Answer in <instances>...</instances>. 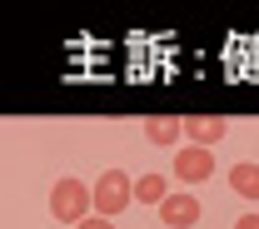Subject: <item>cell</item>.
Returning <instances> with one entry per match:
<instances>
[{
	"label": "cell",
	"instance_id": "cell-8",
	"mask_svg": "<svg viewBox=\"0 0 259 229\" xmlns=\"http://www.w3.org/2000/svg\"><path fill=\"white\" fill-rule=\"evenodd\" d=\"M135 199L160 209L164 199H169V190H164V174H140V179H135Z\"/></svg>",
	"mask_w": 259,
	"mask_h": 229
},
{
	"label": "cell",
	"instance_id": "cell-10",
	"mask_svg": "<svg viewBox=\"0 0 259 229\" xmlns=\"http://www.w3.org/2000/svg\"><path fill=\"white\" fill-rule=\"evenodd\" d=\"M234 229H259V214H239V219H234Z\"/></svg>",
	"mask_w": 259,
	"mask_h": 229
},
{
	"label": "cell",
	"instance_id": "cell-6",
	"mask_svg": "<svg viewBox=\"0 0 259 229\" xmlns=\"http://www.w3.org/2000/svg\"><path fill=\"white\" fill-rule=\"evenodd\" d=\"M180 134H185V120H169V115H150V120H145V140L160 145V150H169Z\"/></svg>",
	"mask_w": 259,
	"mask_h": 229
},
{
	"label": "cell",
	"instance_id": "cell-5",
	"mask_svg": "<svg viewBox=\"0 0 259 229\" xmlns=\"http://www.w3.org/2000/svg\"><path fill=\"white\" fill-rule=\"evenodd\" d=\"M225 130H229L225 115H190L185 120V134H190V145H199V150H214L225 140Z\"/></svg>",
	"mask_w": 259,
	"mask_h": 229
},
{
	"label": "cell",
	"instance_id": "cell-2",
	"mask_svg": "<svg viewBox=\"0 0 259 229\" xmlns=\"http://www.w3.org/2000/svg\"><path fill=\"white\" fill-rule=\"evenodd\" d=\"M90 199H95L100 219H115V214H125V204L135 199V179H130L125 169H105L95 185H90Z\"/></svg>",
	"mask_w": 259,
	"mask_h": 229
},
{
	"label": "cell",
	"instance_id": "cell-3",
	"mask_svg": "<svg viewBox=\"0 0 259 229\" xmlns=\"http://www.w3.org/2000/svg\"><path fill=\"white\" fill-rule=\"evenodd\" d=\"M209 174H214V155H209V150H199V145L175 150V179H180V185H199V179H209Z\"/></svg>",
	"mask_w": 259,
	"mask_h": 229
},
{
	"label": "cell",
	"instance_id": "cell-1",
	"mask_svg": "<svg viewBox=\"0 0 259 229\" xmlns=\"http://www.w3.org/2000/svg\"><path fill=\"white\" fill-rule=\"evenodd\" d=\"M90 209H95V199H90V190H85V179H75V174H60V179L50 185V214H55L60 224L80 229L85 219H90Z\"/></svg>",
	"mask_w": 259,
	"mask_h": 229
},
{
	"label": "cell",
	"instance_id": "cell-9",
	"mask_svg": "<svg viewBox=\"0 0 259 229\" xmlns=\"http://www.w3.org/2000/svg\"><path fill=\"white\" fill-rule=\"evenodd\" d=\"M80 229H115V219H100V214H90V219H85Z\"/></svg>",
	"mask_w": 259,
	"mask_h": 229
},
{
	"label": "cell",
	"instance_id": "cell-7",
	"mask_svg": "<svg viewBox=\"0 0 259 229\" xmlns=\"http://www.w3.org/2000/svg\"><path fill=\"white\" fill-rule=\"evenodd\" d=\"M229 190H234V195L239 199H259V164H234V169H229Z\"/></svg>",
	"mask_w": 259,
	"mask_h": 229
},
{
	"label": "cell",
	"instance_id": "cell-4",
	"mask_svg": "<svg viewBox=\"0 0 259 229\" xmlns=\"http://www.w3.org/2000/svg\"><path fill=\"white\" fill-rule=\"evenodd\" d=\"M199 214H204V209H199V199H194L190 190H169V199L160 204V219H164L169 229H190V224H199Z\"/></svg>",
	"mask_w": 259,
	"mask_h": 229
}]
</instances>
